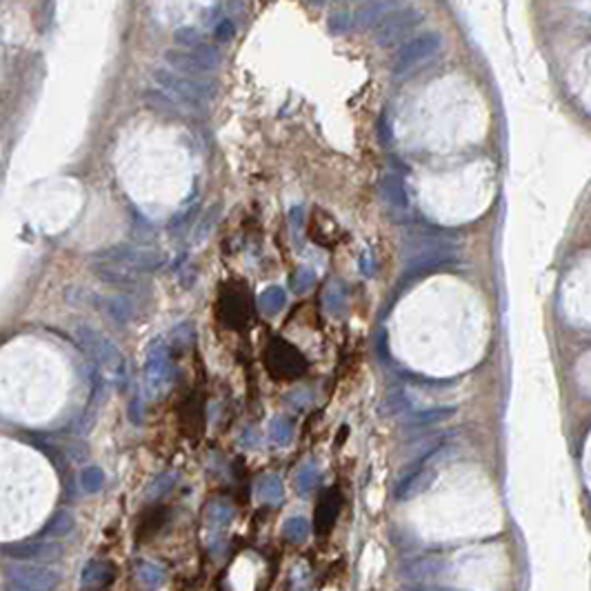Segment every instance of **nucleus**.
<instances>
[{
    "instance_id": "nucleus-32",
    "label": "nucleus",
    "mask_w": 591,
    "mask_h": 591,
    "mask_svg": "<svg viewBox=\"0 0 591 591\" xmlns=\"http://www.w3.org/2000/svg\"><path fill=\"white\" fill-rule=\"evenodd\" d=\"M316 480H318L316 469H313V467H305L303 472L298 474V478H296V489H298L300 493H307L313 485H316Z\"/></svg>"
},
{
    "instance_id": "nucleus-21",
    "label": "nucleus",
    "mask_w": 591,
    "mask_h": 591,
    "mask_svg": "<svg viewBox=\"0 0 591 591\" xmlns=\"http://www.w3.org/2000/svg\"><path fill=\"white\" fill-rule=\"evenodd\" d=\"M136 576H138V581H140L144 587H147V589L160 587L163 581H165L163 567H158L156 562H149V560H138V562H136Z\"/></svg>"
},
{
    "instance_id": "nucleus-15",
    "label": "nucleus",
    "mask_w": 591,
    "mask_h": 591,
    "mask_svg": "<svg viewBox=\"0 0 591 591\" xmlns=\"http://www.w3.org/2000/svg\"><path fill=\"white\" fill-rule=\"evenodd\" d=\"M112 578V564L105 560H89L82 567V576L80 583L82 587H100Z\"/></svg>"
},
{
    "instance_id": "nucleus-19",
    "label": "nucleus",
    "mask_w": 591,
    "mask_h": 591,
    "mask_svg": "<svg viewBox=\"0 0 591 591\" xmlns=\"http://www.w3.org/2000/svg\"><path fill=\"white\" fill-rule=\"evenodd\" d=\"M232 518H234V504L232 502L214 500L207 507V525H209V529H214V532L225 529L229 523H232Z\"/></svg>"
},
{
    "instance_id": "nucleus-33",
    "label": "nucleus",
    "mask_w": 591,
    "mask_h": 591,
    "mask_svg": "<svg viewBox=\"0 0 591 591\" xmlns=\"http://www.w3.org/2000/svg\"><path fill=\"white\" fill-rule=\"evenodd\" d=\"M216 38L218 40H229V38H234V33H236V29H234V25L229 20H223L218 27H216Z\"/></svg>"
},
{
    "instance_id": "nucleus-26",
    "label": "nucleus",
    "mask_w": 591,
    "mask_h": 591,
    "mask_svg": "<svg viewBox=\"0 0 591 591\" xmlns=\"http://www.w3.org/2000/svg\"><path fill=\"white\" fill-rule=\"evenodd\" d=\"M258 496L267 502H278L283 498V485L276 476H264L258 482Z\"/></svg>"
},
{
    "instance_id": "nucleus-17",
    "label": "nucleus",
    "mask_w": 591,
    "mask_h": 591,
    "mask_svg": "<svg viewBox=\"0 0 591 591\" xmlns=\"http://www.w3.org/2000/svg\"><path fill=\"white\" fill-rule=\"evenodd\" d=\"M76 521L67 509H60L52 516V521L43 527V536L45 538H65L74 532Z\"/></svg>"
},
{
    "instance_id": "nucleus-34",
    "label": "nucleus",
    "mask_w": 591,
    "mask_h": 591,
    "mask_svg": "<svg viewBox=\"0 0 591 591\" xmlns=\"http://www.w3.org/2000/svg\"><path fill=\"white\" fill-rule=\"evenodd\" d=\"M407 591H456V589H447V587H414Z\"/></svg>"
},
{
    "instance_id": "nucleus-35",
    "label": "nucleus",
    "mask_w": 591,
    "mask_h": 591,
    "mask_svg": "<svg viewBox=\"0 0 591 591\" xmlns=\"http://www.w3.org/2000/svg\"><path fill=\"white\" fill-rule=\"evenodd\" d=\"M305 3H309V5H313V7H320V5L327 3V0H305Z\"/></svg>"
},
{
    "instance_id": "nucleus-31",
    "label": "nucleus",
    "mask_w": 591,
    "mask_h": 591,
    "mask_svg": "<svg viewBox=\"0 0 591 591\" xmlns=\"http://www.w3.org/2000/svg\"><path fill=\"white\" fill-rule=\"evenodd\" d=\"M316 283V276H313L311 269L300 267L294 276H292V289L296 294H305L307 289H311V285Z\"/></svg>"
},
{
    "instance_id": "nucleus-4",
    "label": "nucleus",
    "mask_w": 591,
    "mask_h": 591,
    "mask_svg": "<svg viewBox=\"0 0 591 591\" xmlns=\"http://www.w3.org/2000/svg\"><path fill=\"white\" fill-rule=\"evenodd\" d=\"M165 63L169 69L178 71V74L187 76H204L209 71L218 69L220 65V52L218 47L202 43L194 50H167L165 52Z\"/></svg>"
},
{
    "instance_id": "nucleus-5",
    "label": "nucleus",
    "mask_w": 591,
    "mask_h": 591,
    "mask_svg": "<svg viewBox=\"0 0 591 591\" xmlns=\"http://www.w3.org/2000/svg\"><path fill=\"white\" fill-rule=\"evenodd\" d=\"M9 591H54L60 585V571L43 562H22L7 569Z\"/></svg>"
},
{
    "instance_id": "nucleus-11",
    "label": "nucleus",
    "mask_w": 591,
    "mask_h": 591,
    "mask_svg": "<svg viewBox=\"0 0 591 591\" xmlns=\"http://www.w3.org/2000/svg\"><path fill=\"white\" fill-rule=\"evenodd\" d=\"M401 3H403V0H367V3L360 5L356 9V14L352 16L354 27H358V29H373L384 16L391 14V11H396L398 7H401Z\"/></svg>"
},
{
    "instance_id": "nucleus-27",
    "label": "nucleus",
    "mask_w": 591,
    "mask_h": 591,
    "mask_svg": "<svg viewBox=\"0 0 591 591\" xmlns=\"http://www.w3.org/2000/svg\"><path fill=\"white\" fill-rule=\"evenodd\" d=\"M307 532H309V525H307L305 518H292V521H287L285 527H283V534L294 542L303 540L307 536Z\"/></svg>"
},
{
    "instance_id": "nucleus-30",
    "label": "nucleus",
    "mask_w": 591,
    "mask_h": 591,
    "mask_svg": "<svg viewBox=\"0 0 591 591\" xmlns=\"http://www.w3.org/2000/svg\"><path fill=\"white\" fill-rule=\"evenodd\" d=\"M327 27H329L331 33H345V31H349V29L354 27L352 14H349V11H334V14L329 16V20H327Z\"/></svg>"
},
{
    "instance_id": "nucleus-14",
    "label": "nucleus",
    "mask_w": 591,
    "mask_h": 591,
    "mask_svg": "<svg viewBox=\"0 0 591 591\" xmlns=\"http://www.w3.org/2000/svg\"><path fill=\"white\" fill-rule=\"evenodd\" d=\"M380 196L384 202H389L391 207H405L407 204V194L403 187V180L398 178V174H387L380 180Z\"/></svg>"
},
{
    "instance_id": "nucleus-3",
    "label": "nucleus",
    "mask_w": 591,
    "mask_h": 591,
    "mask_svg": "<svg viewBox=\"0 0 591 591\" xmlns=\"http://www.w3.org/2000/svg\"><path fill=\"white\" fill-rule=\"evenodd\" d=\"M176 367L169 356V347L163 341H154L147 347L144 356V369H142V391L149 401H156L167 394V389L174 384Z\"/></svg>"
},
{
    "instance_id": "nucleus-12",
    "label": "nucleus",
    "mask_w": 591,
    "mask_h": 591,
    "mask_svg": "<svg viewBox=\"0 0 591 591\" xmlns=\"http://www.w3.org/2000/svg\"><path fill=\"white\" fill-rule=\"evenodd\" d=\"M425 469H418V472H414L409 478H405L401 485H398V491H396V498L398 500H409L414 496H420L422 491H427L431 487L433 478H436V469H431L429 463L422 465Z\"/></svg>"
},
{
    "instance_id": "nucleus-10",
    "label": "nucleus",
    "mask_w": 591,
    "mask_h": 591,
    "mask_svg": "<svg viewBox=\"0 0 591 591\" xmlns=\"http://www.w3.org/2000/svg\"><path fill=\"white\" fill-rule=\"evenodd\" d=\"M89 267H91V274L98 280L112 285V287H120V289H134V287H138L140 276H142V274H136V271L123 267V264H118V262L100 260V258H93V262L89 264Z\"/></svg>"
},
{
    "instance_id": "nucleus-13",
    "label": "nucleus",
    "mask_w": 591,
    "mask_h": 591,
    "mask_svg": "<svg viewBox=\"0 0 591 591\" xmlns=\"http://www.w3.org/2000/svg\"><path fill=\"white\" fill-rule=\"evenodd\" d=\"M142 100H144V105L149 107V110L158 112L165 118H183L185 116V107L180 105V103H176L172 96L165 93L158 87L144 89L142 91Z\"/></svg>"
},
{
    "instance_id": "nucleus-8",
    "label": "nucleus",
    "mask_w": 591,
    "mask_h": 591,
    "mask_svg": "<svg viewBox=\"0 0 591 591\" xmlns=\"http://www.w3.org/2000/svg\"><path fill=\"white\" fill-rule=\"evenodd\" d=\"M440 45H442V38L436 31H425V33L414 36V38H409L394 56V65H391L394 74H405V71L425 63L429 56H433L440 50Z\"/></svg>"
},
{
    "instance_id": "nucleus-28",
    "label": "nucleus",
    "mask_w": 591,
    "mask_h": 591,
    "mask_svg": "<svg viewBox=\"0 0 591 591\" xmlns=\"http://www.w3.org/2000/svg\"><path fill=\"white\" fill-rule=\"evenodd\" d=\"M172 485H174V476H172V474H160L158 478L151 480V485H149V489H147V498H149V500L163 498L165 493L172 489Z\"/></svg>"
},
{
    "instance_id": "nucleus-2",
    "label": "nucleus",
    "mask_w": 591,
    "mask_h": 591,
    "mask_svg": "<svg viewBox=\"0 0 591 591\" xmlns=\"http://www.w3.org/2000/svg\"><path fill=\"white\" fill-rule=\"evenodd\" d=\"M154 82L158 84V89L169 93L176 103H180L187 110H198L202 103L216 98V82L202 78V76H187L178 74L174 69H154L151 74Z\"/></svg>"
},
{
    "instance_id": "nucleus-20",
    "label": "nucleus",
    "mask_w": 591,
    "mask_h": 591,
    "mask_svg": "<svg viewBox=\"0 0 591 591\" xmlns=\"http://www.w3.org/2000/svg\"><path fill=\"white\" fill-rule=\"evenodd\" d=\"M287 303V294L283 287H267L264 292L258 296V307L262 313H267V316H274V313H278Z\"/></svg>"
},
{
    "instance_id": "nucleus-24",
    "label": "nucleus",
    "mask_w": 591,
    "mask_h": 591,
    "mask_svg": "<svg viewBox=\"0 0 591 591\" xmlns=\"http://www.w3.org/2000/svg\"><path fill=\"white\" fill-rule=\"evenodd\" d=\"M174 43L178 45V50H194V47H200L204 40L196 27H178L174 31Z\"/></svg>"
},
{
    "instance_id": "nucleus-9",
    "label": "nucleus",
    "mask_w": 591,
    "mask_h": 591,
    "mask_svg": "<svg viewBox=\"0 0 591 591\" xmlns=\"http://www.w3.org/2000/svg\"><path fill=\"white\" fill-rule=\"evenodd\" d=\"M0 553L5 558L20 560V562H52L60 560L63 556V547L54 540H25V542H7L0 545Z\"/></svg>"
},
{
    "instance_id": "nucleus-25",
    "label": "nucleus",
    "mask_w": 591,
    "mask_h": 591,
    "mask_svg": "<svg viewBox=\"0 0 591 591\" xmlns=\"http://www.w3.org/2000/svg\"><path fill=\"white\" fill-rule=\"evenodd\" d=\"M80 485H82V489L87 491V493L100 491L103 485H105V474H103V469L96 467V465L87 467V469H82V474H80Z\"/></svg>"
},
{
    "instance_id": "nucleus-29",
    "label": "nucleus",
    "mask_w": 591,
    "mask_h": 591,
    "mask_svg": "<svg viewBox=\"0 0 591 591\" xmlns=\"http://www.w3.org/2000/svg\"><path fill=\"white\" fill-rule=\"evenodd\" d=\"M269 433H271L274 442L287 444L289 438H292V425H289V420H285V418H274L271 427H269Z\"/></svg>"
},
{
    "instance_id": "nucleus-18",
    "label": "nucleus",
    "mask_w": 591,
    "mask_h": 591,
    "mask_svg": "<svg viewBox=\"0 0 591 591\" xmlns=\"http://www.w3.org/2000/svg\"><path fill=\"white\" fill-rule=\"evenodd\" d=\"M338 507H341V504H338V496H336L334 491L327 493V496L320 500L318 509H316V529H318V534H324V532H329V529H331L336 516H338Z\"/></svg>"
},
{
    "instance_id": "nucleus-1",
    "label": "nucleus",
    "mask_w": 591,
    "mask_h": 591,
    "mask_svg": "<svg viewBox=\"0 0 591 591\" xmlns=\"http://www.w3.org/2000/svg\"><path fill=\"white\" fill-rule=\"evenodd\" d=\"M74 334L78 345L82 347V352L91 360L100 380L112 384V387H125L129 369L123 352H120L110 338L96 331L93 327H87V324H78Z\"/></svg>"
},
{
    "instance_id": "nucleus-22",
    "label": "nucleus",
    "mask_w": 591,
    "mask_h": 591,
    "mask_svg": "<svg viewBox=\"0 0 591 591\" xmlns=\"http://www.w3.org/2000/svg\"><path fill=\"white\" fill-rule=\"evenodd\" d=\"M456 414V407H438V409H427V412H418L412 416V422L418 427H429L436 422L447 420Z\"/></svg>"
},
{
    "instance_id": "nucleus-23",
    "label": "nucleus",
    "mask_w": 591,
    "mask_h": 591,
    "mask_svg": "<svg viewBox=\"0 0 591 591\" xmlns=\"http://www.w3.org/2000/svg\"><path fill=\"white\" fill-rule=\"evenodd\" d=\"M405 571H412L409 576H412L414 581H422V578L438 576L440 562H436L433 558H416V560H412V562L405 567Z\"/></svg>"
},
{
    "instance_id": "nucleus-6",
    "label": "nucleus",
    "mask_w": 591,
    "mask_h": 591,
    "mask_svg": "<svg viewBox=\"0 0 591 591\" xmlns=\"http://www.w3.org/2000/svg\"><path fill=\"white\" fill-rule=\"evenodd\" d=\"M422 22V14L412 7H398L396 11L384 16L376 27H373V43L380 47H391L407 38Z\"/></svg>"
},
{
    "instance_id": "nucleus-16",
    "label": "nucleus",
    "mask_w": 591,
    "mask_h": 591,
    "mask_svg": "<svg viewBox=\"0 0 591 591\" xmlns=\"http://www.w3.org/2000/svg\"><path fill=\"white\" fill-rule=\"evenodd\" d=\"M103 311L110 316L112 320L125 324L129 322L131 318H134V305H131V300L125 298V296H112V298H105L103 300Z\"/></svg>"
},
{
    "instance_id": "nucleus-7",
    "label": "nucleus",
    "mask_w": 591,
    "mask_h": 591,
    "mask_svg": "<svg viewBox=\"0 0 591 591\" xmlns=\"http://www.w3.org/2000/svg\"><path fill=\"white\" fill-rule=\"evenodd\" d=\"M96 258L118 262L123 267L136 271V274H151L160 269L165 264V256L158 251L142 249V247H131V245H114L96 253Z\"/></svg>"
}]
</instances>
